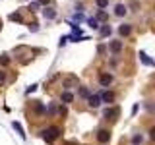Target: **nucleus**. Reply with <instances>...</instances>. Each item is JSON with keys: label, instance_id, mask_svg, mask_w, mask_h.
<instances>
[{"label": "nucleus", "instance_id": "nucleus-9", "mask_svg": "<svg viewBox=\"0 0 155 145\" xmlns=\"http://www.w3.org/2000/svg\"><path fill=\"white\" fill-rule=\"evenodd\" d=\"M118 114H120L118 106H114V108H107V110H105V118H113V120H114V116H118Z\"/></svg>", "mask_w": 155, "mask_h": 145}, {"label": "nucleus", "instance_id": "nucleus-18", "mask_svg": "<svg viewBox=\"0 0 155 145\" xmlns=\"http://www.w3.org/2000/svg\"><path fill=\"white\" fill-rule=\"evenodd\" d=\"M107 16H105V12H99V16H97V19H105Z\"/></svg>", "mask_w": 155, "mask_h": 145}, {"label": "nucleus", "instance_id": "nucleus-6", "mask_svg": "<svg viewBox=\"0 0 155 145\" xmlns=\"http://www.w3.org/2000/svg\"><path fill=\"white\" fill-rule=\"evenodd\" d=\"M126 12H128V8H126L124 4H116L114 6V16L122 18V16H126Z\"/></svg>", "mask_w": 155, "mask_h": 145}, {"label": "nucleus", "instance_id": "nucleus-17", "mask_svg": "<svg viewBox=\"0 0 155 145\" xmlns=\"http://www.w3.org/2000/svg\"><path fill=\"white\" fill-rule=\"evenodd\" d=\"M4 79H6V76H4V72H0V83H4Z\"/></svg>", "mask_w": 155, "mask_h": 145}, {"label": "nucleus", "instance_id": "nucleus-16", "mask_svg": "<svg viewBox=\"0 0 155 145\" xmlns=\"http://www.w3.org/2000/svg\"><path fill=\"white\" fill-rule=\"evenodd\" d=\"M80 95H81V97H85V99H87V95H89V91H87L85 87H80Z\"/></svg>", "mask_w": 155, "mask_h": 145}, {"label": "nucleus", "instance_id": "nucleus-15", "mask_svg": "<svg viewBox=\"0 0 155 145\" xmlns=\"http://www.w3.org/2000/svg\"><path fill=\"white\" fill-rule=\"evenodd\" d=\"M132 141H134V145H138V143H142V141H143V135H142V134H140V135H138V134H136V135H134V137H132Z\"/></svg>", "mask_w": 155, "mask_h": 145}, {"label": "nucleus", "instance_id": "nucleus-2", "mask_svg": "<svg viewBox=\"0 0 155 145\" xmlns=\"http://www.w3.org/2000/svg\"><path fill=\"white\" fill-rule=\"evenodd\" d=\"M99 83L103 85V87H109L110 83H113V76H110L109 72H103V74L99 76Z\"/></svg>", "mask_w": 155, "mask_h": 145}, {"label": "nucleus", "instance_id": "nucleus-3", "mask_svg": "<svg viewBox=\"0 0 155 145\" xmlns=\"http://www.w3.org/2000/svg\"><path fill=\"white\" fill-rule=\"evenodd\" d=\"M99 99H101V103L113 105V103H114V93H113V91H105L103 95H99Z\"/></svg>", "mask_w": 155, "mask_h": 145}, {"label": "nucleus", "instance_id": "nucleus-12", "mask_svg": "<svg viewBox=\"0 0 155 145\" xmlns=\"http://www.w3.org/2000/svg\"><path fill=\"white\" fill-rule=\"evenodd\" d=\"M110 48H113V52H120V50H122V43H120V41H114L113 45H110Z\"/></svg>", "mask_w": 155, "mask_h": 145}, {"label": "nucleus", "instance_id": "nucleus-10", "mask_svg": "<svg viewBox=\"0 0 155 145\" xmlns=\"http://www.w3.org/2000/svg\"><path fill=\"white\" fill-rule=\"evenodd\" d=\"M43 16L48 18V19H54V18H56V12H54L52 8H45V10H43Z\"/></svg>", "mask_w": 155, "mask_h": 145}, {"label": "nucleus", "instance_id": "nucleus-5", "mask_svg": "<svg viewBox=\"0 0 155 145\" xmlns=\"http://www.w3.org/2000/svg\"><path fill=\"white\" fill-rule=\"evenodd\" d=\"M97 139H99L101 143H107L110 139V132L109 130H99V135H97Z\"/></svg>", "mask_w": 155, "mask_h": 145}, {"label": "nucleus", "instance_id": "nucleus-8", "mask_svg": "<svg viewBox=\"0 0 155 145\" xmlns=\"http://www.w3.org/2000/svg\"><path fill=\"white\" fill-rule=\"evenodd\" d=\"M130 31H132V25H130V23H122V25L118 27V33L122 37H126V35H130Z\"/></svg>", "mask_w": 155, "mask_h": 145}, {"label": "nucleus", "instance_id": "nucleus-1", "mask_svg": "<svg viewBox=\"0 0 155 145\" xmlns=\"http://www.w3.org/2000/svg\"><path fill=\"white\" fill-rule=\"evenodd\" d=\"M60 135V130L58 128H48L43 132V139H47V141H54V139Z\"/></svg>", "mask_w": 155, "mask_h": 145}, {"label": "nucleus", "instance_id": "nucleus-11", "mask_svg": "<svg viewBox=\"0 0 155 145\" xmlns=\"http://www.w3.org/2000/svg\"><path fill=\"white\" fill-rule=\"evenodd\" d=\"M87 23H89V27H91V29H99V19H97V18L87 19Z\"/></svg>", "mask_w": 155, "mask_h": 145}, {"label": "nucleus", "instance_id": "nucleus-19", "mask_svg": "<svg viewBox=\"0 0 155 145\" xmlns=\"http://www.w3.org/2000/svg\"><path fill=\"white\" fill-rule=\"evenodd\" d=\"M51 0H39V4H48Z\"/></svg>", "mask_w": 155, "mask_h": 145}, {"label": "nucleus", "instance_id": "nucleus-7", "mask_svg": "<svg viewBox=\"0 0 155 145\" xmlns=\"http://www.w3.org/2000/svg\"><path fill=\"white\" fill-rule=\"evenodd\" d=\"M60 99H62V103H66V105H70L72 101H74V93H70V91H62V95H60Z\"/></svg>", "mask_w": 155, "mask_h": 145}, {"label": "nucleus", "instance_id": "nucleus-4", "mask_svg": "<svg viewBox=\"0 0 155 145\" xmlns=\"http://www.w3.org/2000/svg\"><path fill=\"white\" fill-rule=\"evenodd\" d=\"M87 105H89L91 108H97V106L101 105V99H99V95H87Z\"/></svg>", "mask_w": 155, "mask_h": 145}, {"label": "nucleus", "instance_id": "nucleus-14", "mask_svg": "<svg viewBox=\"0 0 155 145\" xmlns=\"http://www.w3.org/2000/svg\"><path fill=\"white\" fill-rule=\"evenodd\" d=\"M109 35H110V27L103 25V27H101V37H109Z\"/></svg>", "mask_w": 155, "mask_h": 145}, {"label": "nucleus", "instance_id": "nucleus-13", "mask_svg": "<svg viewBox=\"0 0 155 145\" xmlns=\"http://www.w3.org/2000/svg\"><path fill=\"white\" fill-rule=\"evenodd\" d=\"M95 4H97L99 10H105L107 6H109V0H95Z\"/></svg>", "mask_w": 155, "mask_h": 145}]
</instances>
